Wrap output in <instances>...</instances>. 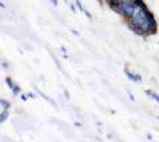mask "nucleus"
I'll return each instance as SVG.
<instances>
[{
    "instance_id": "5",
    "label": "nucleus",
    "mask_w": 159,
    "mask_h": 142,
    "mask_svg": "<svg viewBox=\"0 0 159 142\" xmlns=\"http://www.w3.org/2000/svg\"><path fill=\"white\" fill-rule=\"evenodd\" d=\"M7 114H8V113H7L6 110H4L3 113H2V116H0V124H2V122L4 121V118H7Z\"/></svg>"
},
{
    "instance_id": "3",
    "label": "nucleus",
    "mask_w": 159,
    "mask_h": 142,
    "mask_svg": "<svg viewBox=\"0 0 159 142\" xmlns=\"http://www.w3.org/2000/svg\"><path fill=\"white\" fill-rule=\"evenodd\" d=\"M146 94H148V96L151 97V98H154V100H155V101L158 102V104H159V94H157L155 92H151V90H146Z\"/></svg>"
},
{
    "instance_id": "4",
    "label": "nucleus",
    "mask_w": 159,
    "mask_h": 142,
    "mask_svg": "<svg viewBox=\"0 0 159 142\" xmlns=\"http://www.w3.org/2000/svg\"><path fill=\"white\" fill-rule=\"evenodd\" d=\"M76 6H77V8L80 9V11H85V9H84V7H82V4H81V2H80V0H77V2H76Z\"/></svg>"
},
{
    "instance_id": "7",
    "label": "nucleus",
    "mask_w": 159,
    "mask_h": 142,
    "mask_svg": "<svg viewBox=\"0 0 159 142\" xmlns=\"http://www.w3.org/2000/svg\"><path fill=\"white\" fill-rule=\"evenodd\" d=\"M6 82H7V84L9 85V88H13V85H15L13 82H12V80H11V78H9V77H7V78H6Z\"/></svg>"
},
{
    "instance_id": "9",
    "label": "nucleus",
    "mask_w": 159,
    "mask_h": 142,
    "mask_svg": "<svg viewBox=\"0 0 159 142\" xmlns=\"http://www.w3.org/2000/svg\"><path fill=\"white\" fill-rule=\"evenodd\" d=\"M129 96H130V100H134V96L131 94V93H130V92H129Z\"/></svg>"
},
{
    "instance_id": "10",
    "label": "nucleus",
    "mask_w": 159,
    "mask_h": 142,
    "mask_svg": "<svg viewBox=\"0 0 159 142\" xmlns=\"http://www.w3.org/2000/svg\"><path fill=\"white\" fill-rule=\"evenodd\" d=\"M158 120H159V116H158Z\"/></svg>"
},
{
    "instance_id": "6",
    "label": "nucleus",
    "mask_w": 159,
    "mask_h": 142,
    "mask_svg": "<svg viewBox=\"0 0 159 142\" xmlns=\"http://www.w3.org/2000/svg\"><path fill=\"white\" fill-rule=\"evenodd\" d=\"M12 90H13L15 94H19V93H20V88H19L16 84H15V85H13V88H12Z\"/></svg>"
},
{
    "instance_id": "8",
    "label": "nucleus",
    "mask_w": 159,
    "mask_h": 142,
    "mask_svg": "<svg viewBox=\"0 0 159 142\" xmlns=\"http://www.w3.org/2000/svg\"><path fill=\"white\" fill-rule=\"evenodd\" d=\"M51 2L53 3V6H57V3H58V2H57V0H51Z\"/></svg>"
},
{
    "instance_id": "11",
    "label": "nucleus",
    "mask_w": 159,
    "mask_h": 142,
    "mask_svg": "<svg viewBox=\"0 0 159 142\" xmlns=\"http://www.w3.org/2000/svg\"><path fill=\"white\" fill-rule=\"evenodd\" d=\"M107 2H110V0H107Z\"/></svg>"
},
{
    "instance_id": "2",
    "label": "nucleus",
    "mask_w": 159,
    "mask_h": 142,
    "mask_svg": "<svg viewBox=\"0 0 159 142\" xmlns=\"http://www.w3.org/2000/svg\"><path fill=\"white\" fill-rule=\"evenodd\" d=\"M125 73H126V76L129 77V80L130 81H135V82H138V81H142V77H141V75H134V73H131L130 71L127 69H125Z\"/></svg>"
},
{
    "instance_id": "1",
    "label": "nucleus",
    "mask_w": 159,
    "mask_h": 142,
    "mask_svg": "<svg viewBox=\"0 0 159 142\" xmlns=\"http://www.w3.org/2000/svg\"><path fill=\"white\" fill-rule=\"evenodd\" d=\"M129 27L133 32H135L138 36H150L157 33L158 24L154 17V15L146 8H139L135 15L130 19Z\"/></svg>"
}]
</instances>
